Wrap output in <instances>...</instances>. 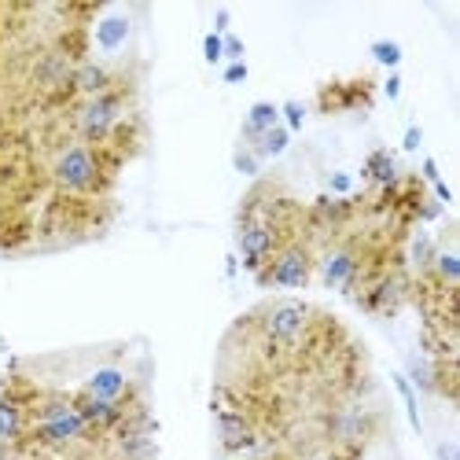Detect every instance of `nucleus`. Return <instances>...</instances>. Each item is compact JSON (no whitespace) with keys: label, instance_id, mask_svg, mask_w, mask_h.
<instances>
[{"label":"nucleus","instance_id":"nucleus-1","mask_svg":"<svg viewBox=\"0 0 460 460\" xmlns=\"http://www.w3.org/2000/svg\"><path fill=\"white\" fill-rule=\"evenodd\" d=\"M52 181H56V188L70 191V196L96 191L103 184V170H100V159H96V147L85 144V140L63 144L56 163H52Z\"/></svg>","mask_w":460,"mask_h":460},{"label":"nucleus","instance_id":"nucleus-2","mask_svg":"<svg viewBox=\"0 0 460 460\" xmlns=\"http://www.w3.org/2000/svg\"><path fill=\"white\" fill-rule=\"evenodd\" d=\"M85 435H89V428H85L82 412L74 409V398H52V402H45L41 409H37V416H33V438L41 446L56 449V446L78 442Z\"/></svg>","mask_w":460,"mask_h":460},{"label":"nucleus","instance_id":"nucleus-3","mask_svg":"<svg viewBox=\"0 0 460 460\" xmlns=\"http://www.w3.org/2000/svg\"><path fill=\"white\" fill-rule=\"evenodd\" d=\"M236 247H240L243 270H247L251 277H258L265 265H270V258L280 251V236H277V228L265 221V217H258V214H243V217H240Z\"/></svg>","mask_w":460,"mask_h":460},{"label":"nucleus","instance_id":"nucleus-4","mask_svg":"<svg viewBox=\"0 0 460 460\" xmlns=\"http://www.w3.org/2000/svg\"><path fill=\"white\" fill-rule=\"evenodd\" d=\"M310 321H314L310 305L298 298H284L261 314V332L270 342H277V347H295V342L305 339V332H310Z\"/></svg>","mask_w":460,"mask_h":460},{"label":"nucleus","instance_id":"nucleus-5","mask_svg":"<svg viewBox=\"0 0 460 460\" xmlns=\"http://www.w3.org/2000/svg\"><path fill=\"white\" fill-rule=\"evenodd\" d=\"M310 277H314L310 251H305L302 243H284L254 280L261 288H305V284H310Z\"/></svg>","mask_w":460,"mask_h":460},{"label":"nucleus","instance_id":"nucleus-6","mask_svg":"<svg viewBox=\"0 0 460 460\" xmlns=\"http://www.w3.org/2000/svg\"><path fill=\"white\" fill-rule=\"evenodd\" d=\"M122 126V93H103L82 103L78 111V133L85 137V144H107Z\"/></svg>","mask_w":460,"mask_h":460},{"label":"nucleus","instance_id":"nucleus-7","mask_svg":"<svg viewBox=\"0 0 460 460\" xmlns=\"http://www.w3.org/2000/svg\"><path fill=\"white\" fill-rule=\"evenodd\" d=\"M214 431L225 453H258V431L251 424V416L240 409H214Z\"/></svg>","mask_w":460,"mask_h":460},{"label":"nucleus","instance_id":"nucleus-8","mask_svg":"<svg viewBox=\"0 0 460 460\" xmlns=\"http://www.w3.org/2000/svg\"><path fill=\"white\" fill-rule=\"evenodd\" d=\"M361 277H365V270H361V258H358L354 247H335V251L321 261V284L332 288V291L350 295Z\"/></svg>","mask_w":460,"mask_h":460},{"label":"nucleus","instance_id":"nucleus-9","mask_svg":"<svg viewBox=\"0 0 460 460\" xmlns=\"http://www.w3.org/2000/svg\"><path fill=\"white\" fill-rule=\"evenodd\" d=\"M33 85L45 93H70V78H74V59L63 49L41 52L33 59Z\"/></svg>","mask_w":460,"mask_h":460},{"label":"nucleus","instance_id":"nucleus-10","mask_svg":"<svg viewBox=\"0 0 460 460\" xmlns=\"http://www.w3.org/2000/svg\"><path fill=\"white\" fill-rule=\"evenodd\" d=\"M402 298H405V277L402 273H383L365 288V295L358 302H361V310H368V314L391 317V314H398Z\"/></svg>","mask_w":460,"mask_h":460},{"label":"nucleus","instance_id":"nucleus-11","mask_svg":"<svg viewBox=\"0 0 460 460\" xmlns=\"http://www.w3.org/2000/svg\"><path fill=\"white\" fill-rule=\"evenodd\" d=\"M74 409L82 412V420H85V428L89 431H119V424L126 420V402H96V398H89V394H78L74 398Z\"/></svg>","mask_w":460,"mask_h":460},{"label":"nucleus","instance_id":"nucleus-12","mask_svg":"<svg viewBox=\"0 0 460 460\" xmlns=\"http://www.w3.org/2000/svg\"><path fill=\"white\" fill-rule=\"evenodd\" d=\"M82 394L96 398V402H126L129 394V376L119 365H100L96 372H89Z\"/></svg>","mask_w":460,"mask_h":460},{"label":"nucleus","instance_id":"nucleus-13","mask_svg":"<svg viewBox=\"0 0 460 460\" xmlns=\"http://www.w3.org/2000/svg\"><path fill=\"white\" fill-rule=\"evenodd\" d=\"M361 177H365L372 188H379L383 196H394V191L402 188V170H398V163H394V155H391L387 147H376L372 155L365 159Z\"/></svg>","mask_w":460,"mask_h":460},{"label":"nucleus","instance_id":"nucleus-14","mask_svg":"<svg viewBox=\"0 0 460 460\" xmlns=\"http://www.w3.org/2000/svg\"><path fill=\"white\" fill-rule=\"evenodd\" d=\"M111 89H114V85H111V70H107L103 63H96V59H82V63H74L70 93H78V96L93 100V96H103V93H111Z\"/></svg>","mask_w":460,"mask_h":460},{"label":"nucleus","instance_id":"nucleus-15","mask_svg":"<svg viewBox=\"0 0 460 460\" xmlns=\"http://www.w3.org/2000/svg\"><path fill=\"white\" fill-rule=\"evenodd\" d=\"M273 126H280V107L270 103V100H258V103L247 107V119H243V126H240V137H243V144L254 147Z\"/></svg>","mask_w":460,"mask_h":460},{"label":"nucleus","instance_id":"nucleus-16","mask_svg":"<svg viewBox=\"0 0 460 460\" xmlns=\"http://www.w3.org/2000/svg\"><path fill=\"white\" fill-rule=\"evenodd\" d=\"M328 431H332L335 442L354 446V442H361V438L368 435V416L358 412V409H342V412H335V416L328 420Z\"/></svg>","mask_w":460,"mask_h":460},{"label":"nucleus","instance_id":"nucleus-17","mask_svg":"<svg viewBox=\"0 0 460 460\" xmlns=\"http://www.w3.org/2000/svg\"><path fill=\"white\" fill-rule=\"evenodd\" d=\"M26 435V409L12 394H0V442L15 446Z\"/></svg>","mask_w":460,"mask_h":460},{"label":"nucleus","instance_id":"nucleus-18","mask_svg":"<svg viewBox=\"0 0 460 460\" xmlns=\"http://www.w3.org/2000/svg\"><path fill=\"white\" fill-rule=\"evenodd\" d=\"M119 449H122V460H159L155 435H122Z\"/></svg>","mask_w":460,"mask_h":460},{"label":"nucleus","instance_id":"nucleus-19","mask_svg":"<svg viewBox=\"0 0 460 460\" xmlns=\"http://www.w3.org/2000/svg\"><path fill=\"white\" fill-rule=\"evenodd\" d=\"M435 254H438L435 236H428V233H416V236L409 240V258H412V270H416V273H431Z\"/></svg>","mask_w":460,"mask_h":460},{"label":"nucleus","instance_id":"nucleus-20","mask_svg":"<svg viewBox=\"0 0 460 460\" xmlns=\"http://www.w3.org/2000/svg\"><path fill=\"white\" fill-rule=\"evenodd\" d=\"M428 277L442 280L449 291L460 284V258H456V251H453V247H438V254H435V265H431V273H428Z\"/></svg>","mask_w":460,"mask_h":460},{"label":"nucleus","instance_id":"nucleus-21","mask_svg":"<svg viewBox=\"0 0 460 460\" xmlns=\"http://www.w3.org/2000/svg\"><path fill=\"white\" fill-rule=\"evenodd\" d=\"M126 37H129V19H122V15H107V19L100 22V30H96V41H100V49H107V52L119 49Z\"/></svg>","mask_w":460,"mask_h":460},{"label":"nucleus","instance_id":"nucleus-22","mask_svg":"<svg viewBox=\"0 0 460 460\" xmlns=\"http://www.w3.org/2000/svg\"><path fill=\"white\" fill-rule=\"evenodd\" d=\"M391 379H394V391H398V398L405 402V416H409V428H412L416 435H424V420H420V402H416V391H412V383L405 379V372H394Z\"/></svg>","mask_w":460,"mask_h":460},{"label":"nucleus","instance_id":"nucleus-23","mask_svg":"<svg viewBox=\"0 0 460 460\" xmlns=\"http://www.w3.org/2000/svg\"><path fill=\"white\" fill-rule=\"evenodd\" d=\"M405 379L412 383V391H420V394H435V361L428 365V358H409V365H405Z\"/></svg>","mask_w":460,"mask_h":460},{"label":"nucleus","instance_id":"nucleus-24","mask_svg":"<svg viewBox=\"0 0 460 460\" xmlns=\"http://www.w3.org/2000/svg\"><path fill=\"white\" fill-rule=\"evenodd\" d=\"M291 147V133L284 129V126H273L270 133H265L251 151H254V155L258 159H277V155H284V151Z\"/></svg>","mask_w":460,"mask_h":460},{"label":"nucleus","instance_id":"nucleus-25","mask_svg":"<svg viewBox=\"0 0 460 460\" xmlns=\"http://www.w3.org/2000/svg\"><path fill=\"white\" fill-rule=\"evenodd\" d=\"M372 59L379 63V66H387L391 74H398V63H402V45L398 41H372Z\"/></svg>","mask_w":460,"mask_h":460},{"label":"nucleus","instance_id":"nucleus-26","mask_svg":"<svg viewBox=\"0 0 460 460\" xmlns=\"http://www.w3.org/2000/svg\"><path fill=\"white\" fill-rule=\"evenodd\" d=\"M280 126H284L288 133H298V129L305 126V107H302L298 100H288V103L280 107Z\"/></svg>","mask_w":460,"mask_h":460},{"label":"nucleus","instance_id":"nucleus-27","mask_svg":"<svg viewBox=\"0 0 460 460\" xmlns=\"http://www.w3.org/2000/svg\"><path fill=\"white\" fill-rule=\"evenodd\" d=\"M328 196H332V199H350V196H354V177L342 173V170L328 173Z\"/></svg>","mask_w":460,"mask_h":460},{"label":"nucleus","instance_id":"nucleus-28","mask_svg":"<svg viewBox=\"0 0 460 460\" xmlns=\"http://www.w3.org/2000/svg\"><path fill=\"white\" fill-rule=\"evenodd\" d=\"M233 166H236V173H243V177H258V173H261V159L254 155L251 147H236Z\"/></svg>","mask_w":460,"mask_h":460},{"label":"nucleus","instance_id":"nucleus-29","mask_svg":"<svg viewBox=\"0 0 460 460\" xmlns=\"http://www.w3.org/2000/svg\"><path fill=\"white\" fill-rule=\"evenodd\" d=\"M412 210H416V217H420V221H438V217L446 214V207H442L438 199H420Z\"/></svg>","mask_w":460,"mask_h":460},{"label":"nucleus","instance_id":"nucleus-30","mask_svg":"<svg viewBox=\"0 0 460 460\" xmlns=\"http://www.w3.org/2000/svg\"><path fill=\"white\" fill-rule=\"evenodd\" d=\"M221 52H225L228 63H240V59H243V41H240L236 33H225V37H221Z\"/></svg>","mask_w":460,"mask_h":460},{"label":"nucleus","instance_id":"nucleus-31","mask_svg":"<svg viewBox=\"0 0 460 460\" xmlns=\"http://www.w3.org/2000/svg\"><path fill=\"white\" fill-rule=\"evenodd\" d=\"M203 59H207L210 66H217V63L225 59V52H221V37H217V33H207V37H203Z\"/></svg>","mask_w":460,"mask_h":460},{"label":"nucleus","instance_id":"nucleus-32","mask_svg":"<svg viewBox=\"0 0 460 460\" xmlns=\"http://www.w3.org/2000/svg\"><path fill=\"white\" fill-rule=\"evenodd\" d=\"M247 63L240 59V63H228L225 70H221V78H225V85H240V82H247Z\"/></svg>","mask_w":460,"mask_h":460},{"label":"nucleus","instance_id":"nucleus-33","mask_svg":"<svg viewBox=\"0 0 460 460\" xmlns=\"http://www.w3.org/2000/svg\"><path fill=\"white\" fill-rule=\"evenodd\" d=\"M420 144H424V129L409 126V129H405V140H402V151H420Z\"/></svg>","mask_w":460,"mask_h":460},{"label":"nucleus","instance_id":"nucleus-34","mask_svg":"<svg viewBox=\"0 0 460 460\" xmlns=\"http://www.w3.org/2000/svg\"><path fill=\"white\" fill-rule=\"evenodd\" d=\"M228 22H233V15H228V8H217V12H214V30H210V33L225 37V33H228Z\"/></svg>","mask_w":460,"mask_h":460},{"label":"nucleus","instance_id":"nucleus-35","mask_svg":"<svg viewBox=\"0 0 460 460\" xmlns=\"http://www.w3.org/2000/svg\"><path fill=\"white\" fill-rule=\"evenodd\" d=\"M435 456L438 460H460V449H456V442H438L435 446Z\"/></svg>","mask_w":460,"mask_h":460},{"label":"nucleus","instance_id":"nucleus-36","mask_svg":"<svg viewBox=\"0 0 460 460\" xmlns=\"http://www.w3.org/2000/svg\"><path fill=\"white\" fill-rule=\"evenodd\" d=\"M431 191H435V199H438L442 207H449V203H453V191H449V184H446V181H435V184H431Z\"/></svg>","mask_w":460,"mask_h":460},{"label":"nucleus","instance_id":"nucleus-37","mask_svg":"<svg viewBox=\"0 0 460 460\" xmlns=\"http://www.w3.org/2000/svg\"><path fill=\"white\" fill-rule=\"evenodd\" d=\"M383 93H387V100H398L402 96V78H398V74H391L387 85H383Z\"/></svg>","mask_w":460,"mask_h":460},{"label":"nucleus","instance_id":"nucleus-38","mask_svg":"<svg viewBox=\"0 0 460 460\" xmlns=\"http://www.w3.org/2000/svg\"><path fill=\"white\" fill-rule=\"evenodd\" d=\"M424 181H428V184H435V181H442V173H438V163H435L431 155L424 159Z\"/></svg>","mask_w":460,"mask_h":460},{"label":"nucleus","instance_id":"nucleus-39","mask_svg":"<svg viewBox=\"0 0 460 460\" xmlns=\"http://www.w3.org/2000/svg\"><path fill=\"white\" fill-rule=\"evenodd\" d=\"M15 456V449L12 446H4V442H0V460H12Z\"/></svg>","mask_w":460,"mask_h":460},{"label":"nucleus","instance_id":"nucleus-40","mask_svg":"<svg viewBox=\"0 0 460 460\" xmlns=\"http://www.w3.org/2000/svg\"><path fill=\"white\" fill-rule=\"evenodd\" d=\"M0 394H4V383H0Z\"/></svg>","mask_w":460,"mask_h":460}]
</instances>
